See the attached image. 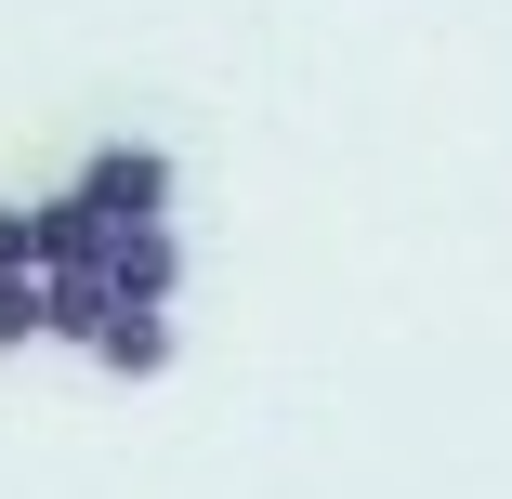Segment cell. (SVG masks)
<instances>
[{
  "label": "cell",
  "instance_id": "obj_1",
  "mask_svg": "<svg viewBox=\"0 0 512 499\" xmlns=\"http://www.w3.org/2000/svg\"><path fill=\"white\" fill-rule=\"evenodd\" d=\"M171 184H184V171H171V145H92L66 197H79L106 237H132V224H171Z\"/></svg>",
  "mask_w": 512,
  "mask_h": 499
},
{
  "label": "cell",
  "instance_id": "obj_2",
  "mask_svg": "<svg viewBox=\"0 0 512 499\" xmlns=\"http://www.w3.org/2000/svg\"><path fill=\"white\" fill-rule=\"evenodd\" d=\"M171 289H184V237H171V224H132V237H106V303H132V316H171Z\"/></svg>",
  "mask_w": 512,
  "mask_h": 499
},
{
  "label": "cell",
  "instance_id": "obj_3",
  "mask_svg": "<svg viewBox=\"0 0 512 499\" xmlns=\"http://www.w3.org/2000/svg\"><path fill=\"white\" fill-rule=\"evenodd\" d=\"M79 355H92V368H106V381H158V368H171V316H132V303H119V316H106V329H92Z\"/></svg>",
  "mask_w": 512,
  "mask_h": 499
},
{
  "label": "cell",
  "instance_id": "obj_4",
  "mask_svg": "<svg viewBox=\"0 0 512 499\" xmlns=\"http://www.w3.org/2000/svg\"><path fill=\"white\" fill-rule=\"evenodd\" d=\"M40 276H106V224L79 197H40Z\"/></svg>",
  "mask_w": 512,
  "mask_h": 499
},
{
  "label": "cell",
  "instance_id": "obj_5",
  "mask_svg": "<svg viewBox=\"0 0 512 499\" xmlns=\"http://www.w3.org/2000/svg\"><path fill=\"white\" fill-rule=\"evenodd\" d=\"M27 342H53V289L40 276H0V355H27Z\"/></svg>",
  "mask_w": 512,
  "mask_h": 499
},
{
  "label": "cell",
  "instance_id": "obj_6",
  "mask_svg": "<svg viewBox=\"0 0 512 499\" xmlns=\"http://www.w3.org/2000/svg\"><path fill=\"white\" fill-rule=\"evenodd\" d=\"M0 276H40V197H0Z\"/></svg>",
  "mask_w": 512,
  "mask_h": 499
}]
</instances>
